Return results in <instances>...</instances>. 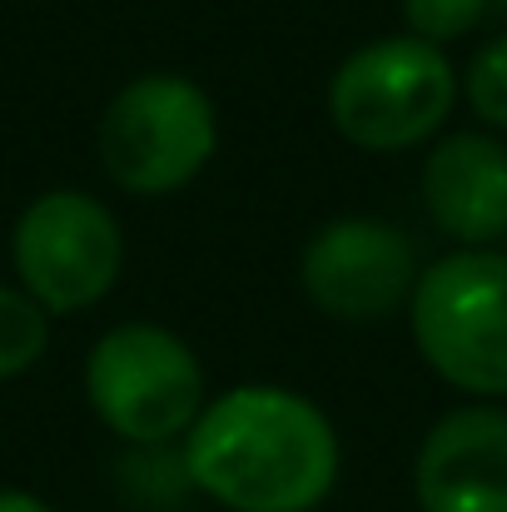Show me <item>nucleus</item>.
Returning <instances> with one entry per match:
<instances>
[{"instance_id": "6e6552de", "label": "nucleus", "mask_w": 507, "mask_h": 512, "mask_svg": "<svg viewBox=\"0 0 507 512\" xmlns=\"http://www.w3.org/2000/svg\"><path fill=\"white\" fill-rule=\"evenodd\" d=\"M418 512H507V408H448L413 453Z\"/></svg>"}, {"instance_id": "4468645a", "label": "nucleus", "mask_w": 507, "mask_h": 512, "mask_svg": "<svg viewBox=\"0 0 507 512\" xmlns=\"http://www.w3.org/2000/svg\"><path fill=\"white\" fill-rule=\"evenodd\" d=\"M0 512H60V508H50L40 493H25V488H0Z\"/></svg>"}, {"instance_id": "dca6fc26", "label": "nucleus", "mask_w": 507, "mask_h": 512, "mask_svg": "<svg viewBox=\"0 0 507 512\" xmlns=\"http://www.w3.org/2000/svg\"><path fill=\"white\" fill-rule=\"evenodd\" d=\"M498 249H503V254H507V239H503V244H498Z\"/></svg>"}, {"instance_id": "1a4fd4ad", "label": "nucleus", "mask_w": 507, "mask_h": 512, "mask_svg": "<svg viewBox=\"0 0 507 512\" xmlns=\"http://www.w3.org/2000/svg\"><path fill=\"white\" fill-rule=\"evenodd\" d=\"M423 209L458 249H498L507 239V140L493 130H448L433 140L423 174Z\"/></svg>"}, {"instance_id": "2eb2a0df", "label": "nucleus", "mask_w": 507, "mask_h": 512, "mask_svg": "<svg viewBox=\"0 0 507 512\" xmlns=\"http://www.w3.org/2000/svg\"><path fill=\"white\" fill-rule=\"evenodd\" d=\"M493 10H507V0H493Z\"/></svg>"}, {"instance_id": "f257e3e1", "label": "nucleus", "mask_w": 507, "mask_h": 512, "mask_svg": "<svg viewBox=\"0 0 507 512\" xmlns=\"http://www.w3.org/2000/svg\"><path fill=\"white\" fill-rule=\"evenodd\" d=\"M194 493L224 512H319L343 473L334 418L294 388L239 383L184 438Z\"/></svg>"}, {"instance_id": "20e7f679", "label": "nucleus", "mask_w": 507, "mask_h": 512, "mask_svg": "<svg viewBox=\"0 0 507 512\" xmlns=\"http://www.w3.org/2000/svg\"><path fill=\"white\" fill-rule=\"evenodd\" d=\"M85 403L125 448L184 443L209 403L199 353L165 324H115L85 353Z\"/></svg>"}, {"instance_id": "7ed1b4c3", "label": "nucleus", "mask_w": 507, "mask_h": 512, "mask_svg": "<svg viewBox=\"0 0 507 512\" xmlns=\"http://www.w3.org/2000/svg\"><path fill=\"white\" fill-rule=\"evenodd\" d=\"M418 358L463 398H507V254L453 249L418 274L408 299Z\"/></svg>"}, {"instance_id": "0eeeda50", "label": "nucleus", "mask_w": 507, "mask_h": 512, "mask_svg": "<svg viewBox=\"0 0 507 512\" xmlns=\"http://www.w3.org/2000/svg\"><path fill=\"white\" fill-rule=\"evenodd\" d=\"M418 244L373 214L329 219L299 254L304 299L334 324H383L418 289Z\"/></svg>"}, {"instance_id": "ddd939ff", "label": "nucleus", "mask_w": 507, "mask_h": 512, "mask_svg": "<svg viewBox=\"0 0 507 512\" xmlns=\"http://www.w3.org/2000/svg\"><path fill=\"white\" fill-rule=\"evenodd\" d=\"M488 10H493V0H403V25L418 40L453 45L468 30H478Z\"/></svg>"}, {"instance_id": "9b49d317", "label": "nucleus", "mask_w": 507, "mask_h": 512, "mask_svg": "<svg viewBox=\"0 0 507 512\" xmlns=\"http://www.w3.org/2000/svg\"><path fill=\"white\" fill-rule=\"evenodd\" d=\"M50 348V314L20 289L0 284V383L30 373Z\"/></svg>"}, {"instance_id": "39448f33", "label": "nucleus", "mask_w": 507, "mask_h": 512, "mask_svg": "<svg viewBox=\"0 0 507 512\" xmlns=\"http://www.w3.org/2000/svg\"><path fill=\"white\" fill-rule=\"evenodd\" d=\"M100 165L115 189L160 199L194 184L219 150V110L199 80L150 70L115 90L100 115Z\"/></svg>"}, {"instance_id": "423d86ee", "label": "nucleus", "mask_w": 507, "mask_h": 512, "mask_svg": "<svg viewBox=\"0 0 507 512\" xmlns=\"http://www.w3.org/2000/svg\"><path fill=\"white\" fill-rule=\"evenodd\" d=\"M15 284L55 319L95 309L125 269V229L110 204L85 189L35 194L10 229Z\"/></svg>"}, {"instance_id": "f8f14e48", "label": "nucleus", "mask_w": 507, "mask_h": 512, "mask_svg": "<svg viewBox=\"0 0 507 512\" xmlns=\"http://www.w3.org/2000/svg\"><path fill=\"white\" fill-rule=\"evenodd\" d=\"M463 100L483 130L507 135V30L473 50L463 70Z\"/></svg>"}, {"instance_id": "9d476101", "label": "nucleus", "mask_w": 507, "mask_h": 512, "mask_svg": "<svg viewBox=\"0 0 507 512\" xmlns=\"http://www.w3.org/2000/svg\"><path fill=\"white\" fill-rule=\"evenodd\" d=\"M115 483H120L125 503L140 512H179L189 498H199L189 463H184V443L125 448V458L115 463Z\"/></svg>"}, {"instance_id": "f03ea898", "label": "nucleus", "mask_w": 507, "mask_h": 512, "mask_svg": "<svg viewBox=\"0 0 507 512\" xmlns=\"http://www.w3.org/2000/svg\"><path fill=\"white\" fill-rule=\"evenodd\" d=\"M458 100L463 75L448 50L408 30L363 40L329 75V125L368 155H398L438 140Z\"/></svg>"}]
</instances>
